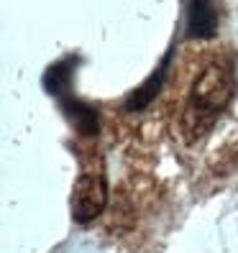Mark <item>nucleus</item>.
Returning <instances> with one entry per match:
<instances>
[{
	"mask_svg": "<svg viewBox=\"0 0 238 253\" xmlns=\"http://www.w3.org/2000/svg\"><path fill=\"white\" fill-rule=\"evenodd\" d=\"M108 202V184L102 176L95 174H82L72 187V217L80 225H87L95 220Z\"/></svg>",
	"mask_w": 238,
	"mask_h": 253,
	"instance_id": "f03ea898",
	"label": "nucleus"
},
{
	"mask_svg": "<svg viewBox=\"0 0 238 253\" xmlns=\"http://www.w3.org/2000/svg\"><path fill=\"white\" fill-rule=\"evenodd\" d=\"M233 92L236 82L226 64L213 62L210 67H205V72L192 84V92L182 115V133L187 143H195L213 128L215 118L228 108Z\"/></svg>",
	"mask_w": 238,
	"mask_h": 253,
	"instance_id": "f257e3e1",
	"label": "nucleus"
},
{
	"mask_svg": "<svg viewBox=\"0 0 238 253\" xmlns=\"http://www.w3.org/2000/svg\"><path fill=\"white\" fill-rule=\"evenodd\" d=\"M77 64H80L77 56H67L47 69V74H44V87H47V92L51 97L64 100L72 95V74L77 69Z\"/></svg>",
	"mask_w": 238,
	"mask_h": 253,
	"instance_id": "39448f33",
	"label": "nucleus"
},
{
	"mask_svg": "<svg viewBox=\"0 0 238 253\" xmlns=\"http://www.w3.org/2000/svg\"><path fill=\"white\" fill-rule=\"evenodd\" d=\"M169 62H172V49L164 54V59L159 62V67H156L151 74H148V80L139 87L136 92L128 95V102H126L128 110H143L151 100H156V95H159V90H161V84H164V80H167Z\"/></svg>",
	"mask_w": 238,
	"mask_h": 253,
	"instance_id": "20e7f679",
	"label": "nucleus"
},
{
	"mask_svg": "<svg viewBox=\"0 0 238 253\" xmlns=\"http://www.w3.org/2000/svg\"><path fill=\"white\" fill-rule=\"evenodd\" d=\"M218 31V10L213 0H190L187 13V36L190 39H213Z\"/></svg>",
	"mask_w": 238,
	"mask_h": 253,
	"instance_id": "7ed1b4c3",
	"label": "nucleus"
},
{
	"mask_svg": "<svg viewBox=\"0 0 238 253\" xmlns=\"http://www.w3.org/2000/svg\"><path fill=\"white\" fill-rule=\"evenodd\" d=\"M62 102V108L69 118V123L77 128V133H82V136H95L100 123H97V110L93 105H87V102L77 100V97H64V100H59Z\"/></svg>",
	"mask_w": 238,
	"mask_h": 253,
	"instance_id": "423d86ee",
	"label": "nucleus"
}]
</instances>
